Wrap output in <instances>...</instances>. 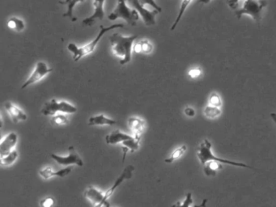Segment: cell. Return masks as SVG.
I'll return each mask as SVG.
<instances>
[{"mask_svg": "<svg viewBox=\"0 0 276 207\" xmlns=\"http://www.w3.org/2000/svg\"><path fill=\"white\" fill-rule=\"evenodd\" d=\"M137 35L123 36L120 33H114L110 37V45L113 54L120 58V65H125L132 61V50Z\"/></svg>", "mask_w": 276, "mask_h": 207, "instance_id": "cell-1", "label": "cell"}, {"mask_svg": "<svg viewBox=\"0 0 276 207\" xmlns=\"http://www.w3.org/2000/svg\"><path fill=\"white\" fill-rule=\"evenodd\" d=\"M124 27L123 24H115L113 25L106 26L101 25L100 26V32H98L97 37L95 39H93V41L89 42V43L84 45V46H77L75 43H69L67 45V50L71 52V54H73V60L75 62H78L80 61L83 57L87 56L89 54H92L94 50H95L96 47L99 43L101 39L102 38L104 35L106 34V32H108L109 31L114 30L115 28H123Z\"/></svg>", "mask_w": 276, "mask_h": 207, "instance_id": "cell-2", "label": "cell"}, {"mask_svg": "<svg viewBox=\"0 0 276 207\" xmlns=\"http://www.w3.org/2000/svg\"><path fill=\"white\" fill-rule=\"evenodd\" d=\"M212 143L207 138L199 144L198 151H197V156L199 158L201 164L203 165L208 161H217L220 162L221 164H229V165L240 167V168H252L247 164H243L241 162L232 161V160H225V159L217 157L212 153Z\"/></svg>", "mask_w": 276, "mask_h": 207, "instance_id": "cell-3", "label": "cell"}, {"mask_svg": "<svg viewBox=\"0 0 276 207\" xmlns=\"http://www.w3.org/2000/svg\"><path fill=\"white\" fill-rule=\"evenodd\" d=\"M267 5V0H244L242 2V7L236 11V16L240 19L242 15H249L255 22L259 23L263 17V11Z\"/></svg>", "mask_w": 276, "mask_h": 207, "instance_id": "cell-4", "label": "cell"}, {"mask_svg": "<svg viewBox=\"0 0 276 207\" xmlns=\"http://www.w3.org/2000/svg\"><path fill=\"white\" fill-rule=\"evenodd\" d=\"M128 0H118V4L115 10L108 15L110 21H115L116 19H123L128 24L135 26L139 19L138 13L135 9H131L127 4Z\"/></svg>", "mask_w": 276, "mask_h": 207, "instance_id": "cell-5", "label": "cell"}, {"mask_svg": "<svg viewBox=\"0 0 276 207\" xmlns=\"http://www.w3.org/2000/svg\"><path fill=\"white\" fill-rule=\"evenodd\" d=\"M77 112V108L69 102L52 99L46 102L41 108V113L44 116H55L58 113L73 114Z\"/></svg>", "mask_w": 276, "mask_h": 207, "instance_id": "cell-6", "label": "cell"}, {"mask_svg": "<svg viewBox=\"0 0 276 207\" xmlns=\"http://www.w3.org/2000/svg\"><path fill=\"white\" fill-rule=\"evenodd\" d=\"M52 71H53V69L48 67V65L43 61L37 62L35 65L34 69L32 71L30 76L27 79L24 84L22 85L21 89H26L30 85L41 81V80H43L44 78L46 77L49 74L51 73Z\"/></svg>", "mask_w": 276, "mask_h": 207, "instance_id": "cell-7", "label": "cell"}, {"mask_svg": "<svg viewBox=\"0 0 276 207\" xmlns=\"http://www.w3.org/2000/svg\"><path fill=\"white\" fill-rule=\"evenodd\" d=\"M53 160L63 166H68V165H76V166H84V161L82 158L80 157V155L76 151L75 147L70 146L68 147V155L67 156H61V155H56V154H50Z\"/></svg>", "mask_w": 276, "mask_h": 207, "instance_id": "cell-8", "label": "cell"}, {"mask_svg": "<svg viewBox=\"0 0 276 207\" xmlns=\"http://www.w3.org/2000/svg\"><path fill=\"white\" fill-rule=\"evenodd\" d=\"M128 2L138 13L146 25L152 26L155 24V16L159 13L157 10L154 9L153 11H149L141 4L139 0H128Z\"/></svg>", "mask_w": 276, "mask_h": 207, "instance_id": "cell-9", "label": "cell"}, {"mask_svg": "<svg viewBox=\"0 0 276 207\" xmlns=\"http://www.w3.org/2000/svg\"><path fill=\"white\" fill-rule=\"evenodd\" d=\"M135 170V167L133 165H128L124 168L122 174L119 176V178L115 181V183L113 185L112 187L110 188L104 194L103 205L105 207H110V204L108 203V199L110 197L112 196L113 194L115 193L117 188L119 187L123 181L126 180L131 179L132 177V174Z\"/></svg>", "mask_w": 276, "mask_h": 207, "instance_id": "cell-10", "label": "cell"}, {"mask_svg": "<svg viewBox=\"0 0 276 207\" xmlns=\"http://www.w3.org/2000/svg\"><path fill=\"white\" fill-rule=\"evenodd\" d=\"M105 2H106V0H93L94 11H93V15L83 20V25L93 26L97 19L102 20L104 19V16H105V11H104Z\"/></svg>", "mask_w": 276, "mask_h": 207, "instance_id": "cell-11", "label": "cell"}, {"mask_svg": "<svg viewBox=\"0 0 276 207\" xmlns=\"http://www.w3.org/2000/svg\"><path fill=\"white\" fill-rule=\"evenodd\" d=\"M18 136L15 132H11L1 139L0 142V156L7 155L15 150L17 144Z\"/></svg>", "mask_w": 276, "mask_h": 207, "instance_id": "cell-12", "label": "cell"}, {"mask_svg": "<svg viewBox=\"0 0 276 207\" xmlns=\"http://www.w3.org/2000/svg\"><path fill=\"white\" fill-rule=\"evenodd\" d=\"M4 108L6 110V112L8 113L9 116L11 117V121L15 124L19 121H24L27 120V114L25 112L12 102H5Z\"/></svg>", "mask_w": 276, "mask_h": 207, "instance_id": "cell-13", "label": "cell"}, {"mask_svg": "<svg viewBox=\"0 0 276 207\" xmlns=\"http://www.w3.org/2000/svg\"><path fill=\"white\" fill-rule=\"evenodd\" d=\"M104 194L101 190L94 186H89L84 191V197L93 203L94 207H104Z\"/></svg>", "mask_w": 276, "mask_h": 207, "instance_id": "cell-14", "label": "cell"}, {"mask_svg": "<svg viewBox=\"0 0 276 207\" xmlns=\"http://www.w3.org/2000/svg\"><path fill=\"white\" fill-rule=\"evenodd\" d=\"M71 167L68 168H63L59 171H54V168L51 167H45L39 171V175L41 176L44 179H50L52 177H67V175H69L71 173Z\"/></svg>", "mask_w": 276, "mask_h": 207, "instance_id": "cell-15", "label": "cell"}, {"mask_svg": "<svg viewBox=\"0 0 276 207\" xmlns=\"http://www.w3.org/2000/svg\"><path fill=\"white\" fill-rule=\"evenodd\" d=\"M128 127L133 135L141 136L146 129V122L138 116H132L128 119Z\"/></svg>", "mask_w": 276, "mask_h": 207, "instance_id": "cell-16", "label": "cell"}, {"mask_svg": "<svg viewBox=\"0 0 276 207\" xmlns=\"http://www.w3.org/2000/svg\"><path fill=\"white\" fill-rule=\"evenodd\" d=\"M133 138V135L123 133L120 129H116L115 131L111 132L108 135H106V142L108 145H116L119 143H123L125 141L129 140Z\"/></svg>", "mask_w": 276, "mask_h": 207, "instance_id": "cell-17", "label": "cell"}, {"mask_svg": "<svg viewBox=\"0 0 276 207\" xmlns=\"http://www.w3.org/2000/svg\"><path fill=\"white\" fill-rule=\"evenodd\" d=\"M140 140L141 136L133 135V138L122 143L123 154V162L125 160L128 151H131L132 153H133L135 151H138V148L140 147Z\"/></svg>", "mask_w": 276, "mask_h": 207, "instance_id": "cell-18", "label": "cell"}, {"mask_svg": "<svg viewBox=\"0 0 276 207\" xmlns=\"http://www.w3.org/2000/svg\"><path fill=\"white\" fill-rule=\"evenodd\" d=\"M116 124L117 121L110 118L104 114L92 116L89 119V122H88V125L90 126H106V125L111 126V125H115Z\"/></svg>", "mask_w": 276, "mask_h": 207, "instance_id": "cell-19", "label": "cell"}, {"mask_svg": "<svg viewBox=\"0 0 276 207\" xmlns=\"http://www.w3.org/2000/svg\"><path fill=\"white\" fill-rule=\"evenodd\" d=\"M153 44L151 43V41L148 39L144 38L138 41L133 47L134 50L137 54H144V55H149L153 51Z\"/></svg>", "mask_w": 276, "mask_h": 207, "instance_id": "cell-20", "label": "cell"}, {"mask_svg": "<svg viewBox=\"0 0 276 207\" xmlns=\"http://www.w3.org/2000/svg\"><path fill=\"white\" fill-rule=\"evenodd\" d=\"M84 1H85V0H60L58 2L59 4L66 5L67 6V11L63 14V16L70 18L71 21H76L77 18L75 17L73 15L74 8H75V6L77 3L83 2Z\"/></svg>", "mask_w": 276, "mask_h": 207, "instance_id": "cell-21", "label": "cell"}, {"mask_svg": "<svg viewBox=\"0 0 276 207\" xmlns=\"http://www.w3.org/2000/svg\"><path fill=\"white\" fill-rule=\"evenodd\" d=\"M223 169L222 164L217 161H208L204 164V173L207 177H216L219 171Z\"/></svg>", "mask_w": 276, "mask_h": 207, "instance_id": "cell-22", "label": "cell"}, {"mask_svg": "<svg viewBox=\"0 0 276 207\" xmlns=\"http://www.w3.org/2000/svg\"><path fill=\"white\" fill-rule=\"evenodd\" d=\"M7 27L11 30L15 32H22L25 28V23L23 19L17 16H12L6 22Z\"/></svg>", "mask_w": 276, "mask_h": 207, "instance_id": "cell-23", "label": "cell"}, {"mask_svg": "<svg viewBox=\"0 0 276 207\" xmlns=\"http://www.w3.org/2000/svg\"><path fill=\"white\" fill-rule=\"evenodd\" d=\"M207 199H204L199 206H193L192 194L188 193L186 199L181 203L177 202L172 206V207H207Z\"/></svg>", "mask_w": 276, "mask_h": 207, "instance_id": "cell-24", "label": "cell"}, {"mask_svg": "<svg viewBox=\"0 0 276 207\" xmlns=\"http://www.w3.org/2000/svg\"><path fill=\"white\" fill-rule=\"evenodd\" d=\"M18 156H19L18 151L16 150H13L7 155L0 156V164L4 167L11 166V164L16 161Z\"/></svg>", "mask_w": 276, "mask_h": 207, "instance_id": "cell-25", "label": "cell"}, {"mask_svg": "<svg viewBox=\"0 0 276 207\" xmlns=\"http://www.w3.org/2000/svg\"><path fill=\"white\" fill-rule=\"evenodd\" d=\"M186 151H187V147L186 145H181V147L175 149L174 151L171 154L170 156L164 160V162L166 164H172L173 162L179 160L180 158L182 157L184 154L186 153Z\"/></svg>", "mask_w": 276, "mask_h": 207, "instance_id": "cell-26", "label": "cell"}, {"mask_svg": "<svg viewBox=\"0 0 276 207\" xmlns=\"http://www.w3.org/2000/svg\"><path fill=\"white\" fill-rule=\"evenodd\" d=\"M222 110L221 108L207 104L203 109V114L208 119H216L221 115Z\"/></svg>", "mask_w": 276, "mask_h": 207, "instance_id": "cell-27", "label": "cell"}, {"mask_svg": "<svg viewBox=\"0 0 276 207\" xmlns=\"http://www.w3.org/2000/svg\"><path fill=\"white\" fill-rule=\"evenodd\" d=\"M194 0H182L181 1V7H180L179 12H178V15H177V18L175 19L174 23H173V25L171 27V31L174 30L176 27H177V24H179L180 20H181V18L183 16V14L185 13V11H186L189 5L193 2Z\"/></svg>", "mask_w": 276, "mask_h": 207, "instance_id": "cell-28", "label": "cell"}, {"mask_svg": "<svg viewBox=\"0 0 276 207\" xmlns=\"http://www.w3.org/2000/svg\"><path fill=\"white\" fill-rule=\"evenodd\" d=\"M50 122L53 125H65L69 123V117L65 114V113H58L55 116H52Z\"/></svg>", "mask_w": 276, "mask_h": 207, "instance_id": "cell-29", "label": "cell"}, {"mask_svg": "<svg viewBox=\"0 0 276 207\" xmlns=\"http://www.w3.org/2000/svg\"><path fill=\"white\" fill-rule=\"evenodd\" d=\"M208 104L221 108L222 106V99L218 93H212L208 98Z\"/></svg>", "mask_w": 276, "mask_h": 207, "instance_id": "cell-30", "label": "cell"}, {"mask_svg": "<svg viewBox=\"0 0 276 207\" xmlns=\"http://www.w3.org/2000/svg\"><path fill=\"white\" fill-rule=\"evenodd\" d=\"M202 73H203V71H202L201 68L194 67V68H192V69H190V71H188V76L190 79H198L202 76Z\"/></svg>", "mask_w": 276, "mask_h": 207, "instance_id": "cell-31", "label": "cell"}, {"mask_svg": "<svg viewBox=\"0 0 276 207\" xmlns=\"http://www.w3.org/2000/svg\"><path fill=\"white\" fill-rule=\"evenodd\" d=\"M142 6H145V5H150V6H152L155 10H157L159 12H161L162 8L160 7L159 5L155 2V0H139Z\"/></svg>", "mask_w": 276, "mask_h": 207, "instance_id": "cell-32", "label": "cell"}, {"mask_svg": "<svg viewBox=\"0 0 276 207\" xmlns=\"http://www.w3.org/2000/svg\"><path fill=\"white\" fill-rule=\"evenodd\" d=\"M54 198L52 197H46L45 199H42V200L40 202V207H52L54 205Z\"/></svg>", "mask_w": 276, "mask_h": 207, "instance_id": "cell-33", "label": "cell"}, {"mask_svg": "<svg viewBox=\"0 0 276 207\" xmlns=\"http://www.w3.org/2000/svg\"><path fill=\"white\" fill-rule=\"evenodd\" d=\"M241 1L242 0H227V3H228L230 8L235 10V9L238 8Z\"/></svg>", "mask_w": 276, "mask_h": 207, "instance_id": "cell-34", "label": "cell"}, {"mask_svg": "<svg viewBox=\"0 0 276 207\" xmlns=\"http://www.w3.org/2000/svg\"><path fill=\"white\" fill-rule=\"evenodd\" d=\"M184 113H185L186 116H189V117H194L195 114H196L195 110L191 108V107H186L185 110H184Z\"/></svg>", "mask_w": 276, "mask_h": 207, "instance_id": "cell-35", "label": "cell"}, {"mask_svg": "<svg viewBox=\"0 0 276 207\" xmlns=\"http://www.w3.org/2000/svg\"><path fill=\"white\" fill-rule=\"evenodd\" d=\"M271 117H272V120H273V121H274V122L276 123V112H272V113H271Z\"/></svg>", "mask_w": 276, "mask_h": 207, "instance_id": "cell-36", "label": "cell"}, {"mask_svg": "<svg viewBox=\"0 0 276 207\" xmlns=\"http://www.w3.org/2000/svg\"><path fill=\"white\" fill-rule=\"evenodd\" d=\"M212 0H199V2H202V3H204V4H207L209 3Z\"/></svg>", "mask_w": 276, "mask_h": 207, "instance_id": "cell-37", "label": "cell"}, {"mask_svg": "<svg viewBox=\"0 0 276 207\" xmlns=\"http://www.w3.org/2000/svg\"></svg>", "mask_w": 276, "mask_h": 207, "instance_id": "cell-38", "label": "cell"}]
</instances>
